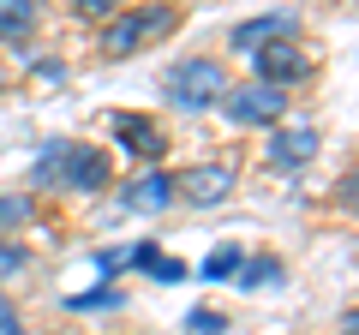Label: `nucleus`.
I'll return each instance as SVG.
<instances>
[{"mask_svg":"<svg viewBox=\"0 0 359 335\" xmlns=\"http://www.w3.org/2000/svg\"><path fill=\"white\" fill-rule=\"evenodd\" d=\"M114 138L126 144L138 162H156V156H162V132H156L150 120H138V114H120V120H114Z\"/></svg>","mask_w":359,"mask_h":335,"instance_id":"10","label":"nucleus"},{"mask_svg":"<svg viewBox=\"0 0 359 335\" xmlns=\"http://www.w3.org/2000/svg\"><path fill=\"white\" fill-rule=\"evenodd\" d=\"M18 270H25V252L13 240H0V275H18Z\"/></svg>","mask_w":359,"mask_h":335,"instance_id":"17","label":"nucleus"},{"mask_svg":"<svg viewBox=\"0 0 359 335\" xmlns=\"http://www.w3.org/2000/svg\"><path fill=\"white\" fill-rule=\"evenodd\" d=\"M174 30V13L168 6H156V13H126L120 25H108V36H102V48H108V60H126L138 42H150V36H168Z\"/></svg>","mask_w":359,"mask_h":335,"instance_id":"3","label":"nucleus"},{"mask_svg":"<svg viewBox=\"0 0 359 335\" xmlns=\"http://www.w3.org/2000/svg\"><path fill=\"white\" fill-rule=\"evenodd\" d=\"M233 270H240V245H228V252H216V258L204 264V275H210V282H222V275H233Z\"/></svg>","mask_w":359,"mask_h":335,"instance_id":"14","label":"nucleus"},{"mask_svg":"<svg viewBox=\"0 0 359 335\" xmlns=\"http://www.w3.org/2000/svg\"><path fill=\"white\" fill-rule=\"evenodd\" d=\"M174 192H186L198 210H210V204H222V198L233 192V168H222V162H204V168H192L186 180H174Z\"/></svg>","mask_w":359,"mask_h":335,"instance_id":"4","label":"nucleus"},{"mask_svg":"<svg viewBox=\"0 0 359 335\" xmlns=\"http://www.w3.org/2000/svg\"><path fill=\"white\" fill-rule=\"evenodd\" d=\"M311 150H318V126H294V132H276V138H269V162L276 168L311 162Z\"/></svg>","mask_w":359,"mask_h":335,"instance_id":"9","label":"nucleus"},{"mask_svg":"<svg viewBox=\"0 0 359 335\" xmlns=\"http://www.w3.org/2000/svg\"><path fill=\"white\" fill-rule=\"evenodd\" d=\"M222 114L233 126H269V120L287 114V90H276V84H240V90L222 96Z\"/></svg>","mask_w":359,"mask_h":335,"instance_id":"2","label":"nucleus"},{"mask_svg":"<svg viewBox=\"0 0 359 335\" xmlns=\"http://www.w3.org/2000/svg\"><path fill=\"white\" fill-rule=\"evenodd\" d=\"M72 6H78L84 18H108V13H114V0H72Z\"/></svg>","mask_w":359,"mask_h":335,"instance_id":"18","label":"nucleus"},{"mask_svg":"<svg viewBox=\"0 0 359 335\" xmlns=\"http://www.w3.org/2000/svg\"><path fill=\"white\" fill-rule=\"evenodd\" d=\"M294 36V18L287 13H269V18H252V25H233V48L240 54H257L269 42H287Z\"/></svg>","mask_w":359,"mask_h":335,"instance_id":"7","label":"nucleus"},{"mask_svg":"<svg viewBox=\"0 0 359 335\" xmlns=\"http://www.w3.org/2000/svg\"><path fill=\"white\" fill-rule=\"evenodd\" d=\"M126 210H168L174 204V180H168L162 168H150V174H138V180H126Z\"/></svg>","mask_w":359,"mask_h":335,"instance_id":"8","label":"nucleus"},{"mask_svg":"<svg viewBox=\"0 0 359 335\" xmlns=\"http://www.w3.org/2000/svg\"><path fill=\"white\" fill-rule=\"evenodd\" d=\"M36 216V204L30 198H0V228H18V221Z\"/></svg>","mask_w":359,"mask_h":335,"instance_id":"13","label":"nucleus"},{"mask_svg":"<svg viewBox=\"0 0 359 335\" xmlns=\"http://www.w3.org/2000/svg\"><path fill=\"white\" fill-rule=\"evenodd\" d=\"M60 186H72V192H102L108 186V156L72 144V150H66V168H60Z\"/></svg>","mask_w":359,"mask_h":335,"instance_id":"5","label":"nucleus"},{"mask_svg":"<svg viewBox=\"0 0 359 335\" xmlns=\"http://www.w3.org/2000/svg\"><path fill=\"white\" fill-rule=\"evenodd\" d=\"M162 90H168L174 108H192V114H198V108H210V102L228 96V72H222L216 60H180V66H168Z\"/></svg>","mask_w":359,"mask_h":335,"instance_id":"1","label":"nucleus"},{"mask_svg":"<svg viewBox=\"0 0 359 335\" xmlns=\"http://www.w3.org/2000/svg\"><path fill=\"white\" fill-rule=\"evenodd\" d=\"M36 25V0H0V42H25Z\"/></svg>","mask_w":359,"mask_h":335,"instance_id":"11","label":"nucleus"},{"mask_svg":"<svg viewBox=\"0 0 359 335\" xmlns=\"http://www.w3.org/2000/svg\"><path fill=\"white\" fill-rule=\"evenodd\" d=\"M0 335H25V329H18V311H6V317H0Z\"/></svg>","mask_w":359,"mask_h":335,"instance_id":"19","label":"nucleus"},{"mask_svg":"<svg viewBox=\"0 0 359 335\" xmlns=\"http://www.w3.org/2000/svg\"><path fill=\"white\" fill-rule=\"evenodd\" d=\"M257 66V84H276V90H287V78L306 72V60H299V48H287V42H269V48L252 54Z\"/></svg>","mask_w":359,"mask_h":335,"instance_id":"6","label":"nucleus"},{"mask_svg":"<svg viewBox=\"0 0 359 335\" xmlns=\"http://www.w3.org/2000/svg\"><path fill=\"white\" fill-rule=\"evenodd\" d=\"M186 329H198V335H222L228 323H222L216 311H192V317H186Z\"/></svg>","mask_w":359,"mask_h":335,"instance_id":"16","label":"nucleus"},{"mask_svg":"<svg viewBox=\"0 0 359 335\" xmlns=\"http://www.w3.org/2000/svg\"><path fill=\"white\" fill-rule=\"evenodd\" d=\"M269 282H282V264H276V258L240 264V287H269Z\"/></svg>","mask_w":359,"mask_h":335,"instance_id":"12","label":"nucleus"},{"mask_svg":"<svg viewBox=\"0 0 359 335\" xmlns=\"http://www.w3.org/2000/svg\"><path fill=\"white\" fill-rule=\"evenodd\" d=\"M114 287H96V294H72V299H66V306H72V311H90V306H114Z\"/></svg>","mask_w":359,"mask_h":335,"instance_id":"15","label":"nucleus"}]
</instances>
